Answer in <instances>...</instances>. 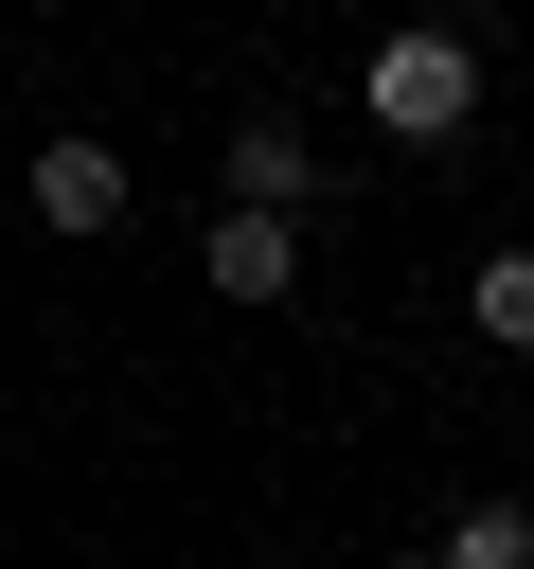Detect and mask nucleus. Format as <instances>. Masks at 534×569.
Listing matches in <instances>:
<instances>
[{
  "label": "nucleus",
  "mask_w": 534,
  "mask_h": 569,
  "mask_svg": "<svg viewBox=\"0 0 534 569\" xmlns=\"http://www.w3.org/2000/svg\"><path fill=\"white\" fill-rule=\"evenodd\" d=\"M356 107H374V124H392V142H445V124H463V107H481V53H463V36H427V18H409V36H374V71H356Z\"/></svg>",
  "instance_id": "1"
},
{
  "label": "nucleus",
  "mask_w": 534,
  "mask_h": 569,
  "mask_svg": "<svg viewBox=\"0 0 534 569\" xmlns=\"http://www.w3.org/2000/svg\"><path fill=\"white\" fill-rule=\"evenodd\" d=\"M18 196H36V231H71V249H89V231H125V160H107L89 124H71V142H36V178H18Z\"/></svg>",
  "instance_id": "2"
},
{
  "label": "nucleus",
  "mask_w": 534,
  "mask_h": 569,
  "mask_svg": "<svg viewBox=\"0 0 534 569\" xmlns=\"http://www.w3.org/2000/svg\"><path fill=\"white\" fill-rule=\"evenodd\" d=\"M214 178H231V196H249V213H303V196H320V178H338V160H320V142H303V124H231V160H214Z\"/></svg>",
  "instance_id": "3"
},
{
  "label": "nucleus",
  "mask_w": 534,
  "mask_h": 569,
  "mask_svg": "<svg viewBox=\"0 0 534 569\" xmlns=\"http://www.w3.org/2000/svg\"><path fill=\"white\" fill-rule=\"evenodd\" d=\"M285 267H303V249H285V213H249V196H231V213H214V302H285Z\"/></svg>",
  "instance_id": "4"
},
{
  "label": "nucleus",
  "mask_w": 534,
  "mask_h": 569,
  "mask_svg": "<svg viewBox=\"0 0 534 569\" xmlns=\"http://www.w3.org/2000/svg\"><path fill=\"white\" fill-rule=\"evenodd\" d=\"M445 569H534V516H516V498H463V516H445Z\"/></svg>",
  "instance_id": "5"
},
{
  "label": "nucleus",
  "mask_w": 534,
  "mask_h": 569,
  "mask_svg": "<svg viewBox=\"0 0 534 569\" xmlns=\"http://www.w3.org/2000/svg\"><path fill=\"white\" fill-rule=\"evenodd\" d=\"M463 302H481V338H498V356H534V249H498Z\"/></svg>",
  "instance_id": "6"
}]
</instances>
